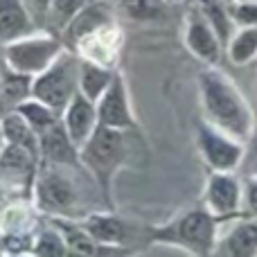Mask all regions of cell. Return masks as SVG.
<instances>
[{
    "label": "cell",
    "instance_id": "6da1fadb",
    "mask_svg": "<svg viewBox=\"0 0 257 257\" xmlns=\"http://www.w3.org/2000/svg\"><path fill=\"white\" fill-rule=\"evenodd\" d=\"M199 95L205 122L241 142L250 140L255 131L253 108L226 72L217 66L205 68L199 75Z\"/></svg>",
    "mask_w": 257,
    "mask_h": 257
},
{
    "label": "cell",
    "instance_id": "7a4b0ae2",
    "mask_svg": "<svg viewBox=\"0 0 257 257\" xmlns=\"http://www.w3.org/2000/svg\"><path fill=\"white\" fill-rule=\"evenodd\" d=\"M219 219L208 208H196L178 214L169 223L151 230V244L174 246L190 255L205 257L214 255L219 239Z\"/></svg>",
    "mask_w": 257,
    "mask_h": 257
},
{
    "label": "cell",
    "instance_id": "3957f363",
    "mask_svg": "<svg viewBox=\"0 0 257 257\" xmlns=\"http://www.w3.org/2000/svg\"><path fill=\"white\" fill-rule=\"evenodd\" d=\"M126 131L122 128H111L99 124L95 133L88 138L84 147L79 149V160L81 167L93 176V181L99 185V192L106 199V205L113 210V196H111V185L115 178L117 169L124 167L126 163Z\"/></svg>",
    "mask_w": 257,
    "mask_h": 257
},
{
    "label": "cell",
    "instance_id": "277c9868",
    "mask_svg": "<svg viewBox=\"0 0 257 257\" xmlns=\"http://www.w3.org/2000/svg\"><path fill=\"white\" fill-rule=\"evenodd\" d=\"M79 63L81 59L66 48L43 72L32 77V97L63 113L68 102L79 93Z\"/></svg>",
    "mask_w": 257,
    "mask_h": 257
},
{
    "label": "cell",
    "instance_id": "5b68a950",
    "mask_svg": "<svg viewBox=\"0 0 257 257\" xmlns=\"http://www.w3.org/2000/svg\"><path fill=\"white\" fill-rule=\"evenodd\" d=\"M63 165H43L39 163V172L32 187V201L39 212L48 217H72L79 194L72 178L61 172Z\"/></svg>",
    "mask_w": 257,
    "mask_h": 257
},
{
    "label": "cell",
    "instance_id": "8992f818",
    "mask_svg": "<svg viewBox=\"0 0 257 257\" xmlns=\"http://www.w3.org/2000/svg\"><path fill=\"white\" fill-rule=\"evenodd\" d=\"M66 50L61 36L45 30V34H27L5 43V66L21 75L36 77Z\"/></svg>",
    "mask_w": 257,
    "mask_h": 257
},
{
    "label": "cell",
    "instance_id": "52a82bcc",
    "mask_svg": "<svg viewBox=\"0 0 257 257\" xmlns=\"http://www.w3.org/2000/svg\"><path fill=\"white\" fill-rule=\"evenodd\" d=\"M196 145H199L201 158L212 172H235L244 158V142L205 120L196 128Z\"/></svg>",
    "mask_w": 257,
    "mask_h": 257
},
{
    "label": "cell",
    "instance_id": "ba28073f",
    "mask_svg": "<svg viewBox=\"0 0 257 257\" xmlns=\"http://www.w3.org/2000/svg\"><path fill=\"white\" fill-rule=\"evenodd\" d=\"M39 163V156H34L32 151L5 142L0 149V187L32 194Z\"/></svg>",
    "mask_w": 257,
    "mask_h": 257
},
{
    "label": "cell",
    "instance_id": "9c48e42d",
    "mask_svg": "<svg viewBox=\"0 0 257 257\" xmlns=\"http://www.w3.org/2000/svg\"><path fill=\"white\" fill-rule=\"evenodd\" d=\"M241 194L244 181L232 172H212L205 183V208L221 221L241 212Z\"/></svg>",
    "mask_w": 257,
    "mask_h": 257
},
{
    "label": "cell",
    "instance_id": "30bf717a",
    "mask_svg": "<svg viewBox=\"0 0 257 257\" xmlns=\"http://www.w3.org/2000/svg\"><path fill=\"white\" fill-rule=\"evenodd\" d=\"M185 45L199 61L208 66H217L221 59V50H226L214 27L199 9L190 12L185 18Z\"/></svg>",
    "mask_w": 257,
    "mask_h": 257
},
{
    "label": "cell",
    "instance_id": "8fae6325",
    "mask_svg": "<svg viewBox=\"0 0 257 257\" xmlns=\"http://www.w3.org/2000/svg\"><path fill=\"white\" fill-rule=\"evenodd\" d=\"M97 117L102 126L111 128H122V131H131L136 126V117L131 111V102H128L126 84L120 70H115L111 86L106 88V93L99 97L97 102Z\"/></svg>",
    "mask_w": 257,
    "mask_h": 257
},
{
    "label": "cell",
    "instance_id": "7c38bea8",
    "mask_svg": "<svg viewBox=\"0 0 257 257\" xmlns=\"http://www.w3.org/2000/svg\"><path fill=\"white\" fill-rule=\"evenodd\" d=\"M61 122H63V126H66L70 140L81 149V147L88 142V138L95 133V128L99 126L97 104L86 97L84 93H77L75 97L68 102V106L63 108Z\"/></svg>",
    "mask_w": 257,
    "mask_h": 257
},
{
    "label": "cell",
    "instance_id": "4fadbf2b",
    "mask_svg": "<svg viewBox=\"0 0 257 257\" xmlns=\"http://www.w3.org/2000/svg\"><path fill=\"white\" fill-rule=\"evenodd\" d=\"M113 25V16L106 9L104 0H90L70 23L61 32V39L66 43V48H77L84 39L97 34L99 30H106Z\"/></svg>",
    "mask_w": 257,
    "mask_h": 257
},
{
    "label": "cell",
    "instance_id": "5bb4252c",
    "mask_svg": "<svg viewBox=\"0 0 257 257\" xmlns=\"http://www.w3.org/2000/svg\"><path fill=\"white\" fill-rule=\"evenodd\" d=\"M41 147V163L43 165H63V167H75L81 165L79 160V147L70 140L63 122L59 120L48 131L39 136Z\"/></svg>",
    "mask_w": 257,
    "mask_h": 257
},
{
    "label": "cell",
    "instance_id": "9a60e30c",
    "mask_svg": "<svg viewBox=\"0 0 257 257\" xmlns=\"http://www.w3.org/2000/svg\"><path fill=\"white\" fill-rule=\"evenodd\" d=\"M214 255H223V257L257 255V219L244 217L232 223L223 235H219Z\"/></svg>",
    "mask_w": 257,
    "mask_h": 257
},
{
    "label": "cell",
    "instance_id": "2e32d148",
    "mask_svg": "<svg viewBox=\"0 0 257 257\" xmlns=\"http://www.w3.org/2000/svg\"><path fill=\"white\" fill-rule=\"evenodd\" d=\"M50 223L61 232L63 241H66L70 255H108L115 253L117 248L111 246H102L88 230L84 228L81 221H72V217H50Z\"/></svg>",
    "mask_w": 257,
    "mask_h": 257
},
{
    "label": "cell",
    "instance_id": "e0dca14e",
    "mask_svg": "<svg viewBox=\"0 0 257 257\" xmlns=\"http://www.w3.org/2000/svg\"><path fill=\"white\" fill-rule=\"evenodd\" d=\"M34 30L36 27L23 0H0V41L3 43L27 36Z\"/></svg>",
    "mask_w": 257,
    "mask_h": 257
},
{
    "label": "cell",
    "instance_id": "ac0fdd59",
    "mask_svg": "<svg viewBox=\"0 0 257 257\" xmlns=\"http://www.w3.org/2000/svg\"><path fill=\"white\" fill-rule=\"evenodd\" d=\"M84 228L99 241L102 246L120 248L126 244V226L111 212H93L81 219Z\"/></svg>",
    "mask_w": 257,
    "mask_h": 257
},
{
    "label": "cell",
    "instance_id": "d6986e66",
    "mask_svg": "<svg viewBox=\"0 0 257 257\" xmlns=\"http://www.w3.org/2000/svg\"><path fill=\"white\" fill-rule=\"evenodd\" d=\"M0 133H3V140L5 142L23 147V149L32 151L34 156H39V160H41L39 133L30 126V122H27L18 111L3 113V117H0Z\"/></svg>",
    "mask_w": 257,
    "mask_h": 257
},
{
    "label": "cell",
    "instance_id": "ffe728a7",
    "mask_svg": "<svg viewBox=\"0 0 257 257\" xmlns=\"http://www.w3.org/2000/svg\"><path fill=\"white\" fill-rule=\"evenodd\" d=\"M113 77H115V68L104 66V63L90 61V59H81L79 63V93H84L95 104L99 102L106 88L111 86Z\"/></svg>",
    "mask_w": 257,
    "mask_h": 257
},
{
    "label": "cell",
    "instance_id": "44dd1931",
    "mask_svg": "<svg viewBox=\"0 0 257 257\" xmlns=\"http://www.w3.org/2000/svg\"><path fill=\"white\" fill-rule=\"evenodd\" d=\"M27 97H32V77L21 75L12 68H5V79L3 88H0V111H14Z\"/></svg>",
    "mask_w": 257,
    "mask_h": 257
},
{
    "label": "cell",
    "instance_id": "7402d4cb",
    "mask_svg": "<svg viewBox=\"0 0 257 257\" xmlns=\"http://www.w3.org/2000/svg\"><path fill=\"white\" fill-rule=\"evenodd\" d=\"M228 57L237 66H246V63L257 59V25H246L232 32L230 41L226 45Z\"/></svg>",
    "mask_w": 257,
    "mask_h": 257
},
{
    "label": "cell",
    "instance_id": "603a6c76",
    "mask_svg": "<svg viewBox=\"0 0 257 257\" xmlns=\"http://www.w3.org/2000/svg\"><path fill=\"white\" fill-rule=\"evenodd\" d=\"M117 9L136 23H154L163 21L167 16V5L165 0H115Z\"/></svg>",
    "mask_w": 257,
    "mask_h": 257
},
{
    "label": "cell",
    "instance_id": "cb8c5ba5",
    "mask_svg": "<svg viewBox=\"0 0 257 257\" xmlns=\"http://www.w3.org/2000/svg\"><path fill=\"white\" fill-rule=\"evenodd\" d=\"M14 111L21 113L39 136L59 122V111H54L52 106H48L45 102H41V99H36V97H27L25 102H21Z\"/></svg>",
    "mask_w": 257,
    "mask_h": 257
},
{
    "label": "cell",
    "instance_id": "d4e9b609",
    "mask_svg": "<svg viewBox=\"0 0 257 257\" xmlns=\"http://www.w3.org/2000/svg\"><path fill=\"white\" fill-rule=\"evenodd\" d=\"M88 3L90 0H52L50 14H48V27H45V30H50V32L61 36V32L68 27V23H70Z\"/></svg>",
    "mask_w": 257,
    "mask_h": 257
},
{
    "label": "cell",
    "instance_id": "484cf974",
    "mask_svg": "<svg viewBox=\"0 0 257 257\" xmlns=\"http://www.w3.org/2000/svg\"><path fill=\"white\" fill-rule=\"evenodd\" d=\"M32 255H43V257H63L70 255L66 241H63L61 232L50 223V228L41 230L39 235L34 237V248H32Z\"/></svg>",
    "mask_w": 257,
    "mask_h": 257
},
{
    "label": "cell",
    "instance_id": "4316f807",
    "mask_svg": "<svg viewBox=\"0 0 257 257\" xmlns=\"http://www.w3.org/2000/svg\"><path fill=\"white\" fill-rule=\"evenodd\" d=\"M228 12L235 25H257V0H232L228 3Z\"/></svg>",
    "mask_w": 257,
    "mask_h": 257
},
{
    "label": "cell",
    "instance_id": "83f0119b",
    "mask_svg": "<svg viewBox=\"0 0 257 257\" xmlns=\"http://www.w3.org/2000/svg\"><path fill=\"white\" fill-rule=\"evenodd\" d=\"M241 214L257 219V174L244 178V194H241Z\"/></svg>",
    "mask_w": 257,
    "mask_h": 257
},
{
    "label": "cell",
    "instance_id": "f1b7e54d",
    "mask_svg": "<svg viewBox=\"0 0 257 257\" xmlns=\"http://www.w3.org/2000/svg\"><path fill=\"white\" fill-rule=\"evenodd\" d=\"M23 3H25V9L30 14L36 30H45L48 27V14H50L52 0H23Z\"/></svg>",
    "mask_w": 257,
    "mask_h": 257
},
{
    "label": "cell",
    "instance_id": "f546056e",
    "mask_svg": "<svg viewBox=\"0 0 257 257\" xmlns=\"http://www.w3.org/2000/svg\"><path fill=\"white\" fill-rule=\"evenodd\" d=\"M3 145H5V140H3V133H0V149H3Z\"/></svg>",
    "mask_w": 257,
    "mask_h": 257
},
{
    "label": "cell",
    "instance_id": "4dcf8cb0",
    "mask_svg": "<svg viewBox=\"0 0 257 257\" xmlns=\"http://www.w3.org/2000/svg\"><path fill=\"white\" fill-rule=\"evenodd\" d=\"M165 3H178V0H165Z\"/></svg>",
    "mask_w": 257,
    "mask_h": 257
},
{
    "label": "cell",
    "instance_id": "1f68e13d",
    "mask_svg": "<svg viewBox=\"0 0 257 257\" xmlns=\"http://www.w3.org/2000/svg\"><path fill=\"white\" fill-rule=\"evenodd\" d=\"M226 3H232V0H226Z\"/></svg>",
    "mask_w": 257,
    "mask_h": 257
},
{
    "label": "cell",
    "instance_id": "d6a6232c",
    "mask_svg": "<svg viewBox=\"0 0 257 257\" xmlns=\"http://www.w3.org/2000/svg\"><path fill=\"white\" fill-rule=\"evenodd\" d=\"M104 3H106V0H104Z\"/></svg>",
    "mask_w": 257,
    "mask_h": 257
},
{
    "label": "cell",
    "instance_id": "836d02e7",
    "mask_svg": "<svg viewBox=\"0 0 257 257\" xmlns=\"http://www.w3.org/2000/svg\"><path fill=\"white\" fill-rule=\"evenodd\" d=\"M255 174H257V172H255Z\"/></svg>",
    "mask_w": 257,
    "mask_h": 257
}]
</instances>
